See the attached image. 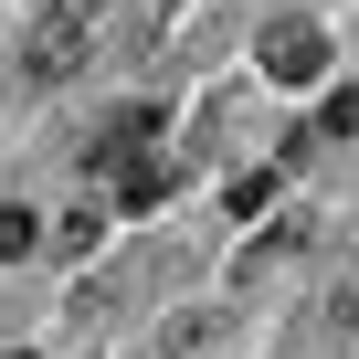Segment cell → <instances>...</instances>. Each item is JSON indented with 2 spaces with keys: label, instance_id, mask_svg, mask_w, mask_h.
Here are the masks:
<instances>
[{
  "label": "cell",
  "instance_id": "obj_2",
  "mask_svg": "<svg viewBox=\"0 0 359 359\" xmlns=\"http://www.w3.org/2000/svg\"><path fill=\"white\" fill-rule=\"evenodd\" d=\"M254 64H264V85H317V74H327V32H317V22H264Z\"/></svg>",
  "mask_w": 359,
  "mask_h": 359
},
{
  "label": "cell",
  "instance_id": "obj_3",
  "mask_svg": "<svg viewBox=\"0 0 359 359\" xmlns=\"http://www.w3.org/2000/svg\"><path fill=\"white\" fill-rule=\"evenodd\" d=\"M106 243V201H74L64 222H43V254H95Z\"/></svg>",
  "mask_w": 359,
  "mask_h": 359
},
{
  "label": "cell",
  "instance_id": "obj_1",
  "mask_svg": "<svg viewBox=\"0 0 359 359\" xmlns=\"http://www.w3.org/2000/svg\"><path fill=\"white\" fill-rule=\"evenodd\" d=\"M85 64H95V22L74 11V0H43V11L22 22V74L32 85H74Z\"/></svg>",
  "mask_w": 359,
  "mask_h": 359
},
{
  "label": "cell",
  "instance_id": "obj_7",
  "mask_svg": "<svg viewBox=\"0 0 359 359\" xmlns=\"http://www.w3.org/2000/svg\"><path fill=\"white\" fill-rule=\"evenodd\" d=\"M0 359H32V348H0Z\"/></svg>",
  "mask_w": 359,
  "mask_h": 359
},
{
  "label": "cell",
  "instance_id": "obj_4",
  "mask_svg": "<svg viewBox=\"0 0 359 359\" xmlns=\"http://www.w3.org/2000/svg\"><path fill=\"white\" fill-rule=\"evenodd\" d=\"M32 254H43V212L0 201V264H32Z\"/></svg>",
  "mask_w": 359,
  "mask_h": 359
},
{
  "label": "cell",
  "instance_id": "obj_5",
  "mask_svg": "<svg viewBox=\"0 0 359 359\" xmlns=\"http://www.w3.org/2000/svg\"><path fill=\"white\" fill-rule=\"evenodd\" d=\"M116 191H127V201H158V191H169V158H127Z\"/></svg>",
  "mask_w": 359,
  "mask_h": 359
},
{
  "label": "cell",
  "instance_id": "obj_6",
  "mask_svg": "<svg viewBox=\"0 0 359 359\" xmlns=\"http://www.w3.org/2000/svg\"><path fill=\"white\" fill-rule=\"evenodd\" d=\"M317 127H327V137H359V85H348V95H327V116H317Z\"/></svg>",
  "mask_w": 359,
  "mask_h": 359
}]
</instances>
